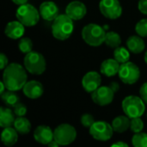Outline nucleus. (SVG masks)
Returning a JSON list of instances; mask_svg holds the SVG:
<instances>
[{"mask_svg":"<svg viewBox=\"0 0 147 147\" xmlns=\"http://www.w3.org/2000/svg\"><path fill=\"white\" fill-rule=\"evenodd\" d=\"M7 65H8V58L4 53H1L0 54V69L4 70Z\"/></svg>","mask_w":147,"mask_h":147,"instance_id":"obj_35","label":"nucleus"},{"mask_svg":"<svg viewBox=\"0 0 147 147\" xmlns=\"http://www.w3.org/2000/svg\"><path fill=\"white\" fill-rule=\"evenodd\" d=\"M80 121H81V124L84 127L90 128L95 123V119L90 114H84L81 116Z\"/></svg>","mask_w":147,"mask_h":147,"instance_id":"obj_31","label":"nucleus"},{"mask_svg":"<svg viewBox=\"0 0 147 147\" xmlns=\"http://www.w3.org/2000/svg\"><path fill=\"white\" fill-rule=\"evenodd\" d=\"M1 98L3 100V102L5 103V105L8 107H13L14 108V106L16 103H18V102H19V96L15 93V91L9 90L2 93Z\"/></svg>","mask_w":147,"mask_h":147,"instance_id":"obj_25","label":"nucleus"},{"mask_svg":"<svg viewBox=\"0 0 147 147\" xmlns=\"http://www.w3.org/2000/svg\"><path fill=\"white\" fill-rule=\"evenodd\" d=\"M14 113L17 117L24 116L27 113V108L23 103L18 102L14 106Z\"/></svg>","mask_w":147,"mask_h":147,"instance_id":"obj_32","label":"nucleus"},{"mask_svg":"<svg viewBox=\"0 0 147 147\" xmlns=\"http://www.w3.org/2000/svg\"><path fill=\"white\" fill-rule=\"evenodd\" d=\"M145 62L147 64V51L146 52V53H145Z\"/></svg>","mask_w":147,"mask_h":147,"instance_id":"obj_41","label":"nucleus"},{"mask_svg":"<svg viewBox=\"0 0 147 147\" xmlns=\"http://www.w3.org/2000/svg\"><path fill=\"white\" fill-rule=\"evenodd\" d=\"M114 58L120 63L123 64L129 60L130 58V51L123 47H118L115 48L114 52Z\"/></svg>","mask_w":147,"mask_h":147,"instance_id":"obj_26","label":"nucleus"},{"mask_svg":"<svg viewBox=\"0 0 147 147\" xmlns=\"http://www.w3.org/2000/svg\"><path fill=\"white\" fill-rule=\"evenodd\" d=\"M34 139L40 144L48 145L54 140L53 132L48 126H38L34 131Z\"/></svg>","mask_w":147,"mask_h":147,"instance_id":"obj_15","label":"nucleus"},{"mask_svg":"<svg viewBox=\"0 0 147 147\" xmlns=\"http://www.w3.org/2000/svg\"><path fill=\"white\" fill-rule=\"evenodd\" d=\"M53 138L59 146H68L76 140L77 131L70 124H61L53 131Z\"/></svg>","mask_w":147,"mask_h":147,"instance_id":"obj_7","label":"nucleus"},{"mask_svg":"<svg viewBox=\"0 0 147 147\" xmlns=\"http://www.w3.org/2000/svg\"><path fill=\"white\" fill-rule=\"evenodd\" d=\"M105 29L98 24L90 23L82 29V38L91 47H99L105 41Z\"/></svg>","mask_w":147,"mask_h":147,"instance_id":"obj_3","label":"nucleus"},{"mask_svg":"<svg viewBox=\"0 0 147 147\" xmlns=\"http://www.w3.org/2000/svg\"><path fill=\"white\" fill-rule=\"evenodd\" d=\"M24 25L17 21H12L7 23L5 29H4V34L7 37L12 40H17L21 39L22 35L24 34Z\"/></svg>","mask_w":147,"mask_h":147,"instance_id":"obj_17","label":"nucleus"},{"mask_svg":"<svg viewBox=\"0 0 147 147\" xmlns=\"http://www.w3.org/2000/svg\"><path fill=\"white\" fill-rule=\"evenodd\" d=\"M138 7L141 13L147 15V0H140Z\"/></svg>","mask_w":147,"mask_h":147,"instance_id":"obj_34","label":"nucleus"},{"mask_svg":"<svg viewBox=\"0 0 147 147\" xmlns=\"http://www.w3.org/2000/svg\"><path fill=\"white\" fill-rule=\"evenodd\" d=\"M40 16L48 22L53 21L59 16V7L53 1L43 2L39 8Z\"/></svg>","mask_w":147,"mask_h":147,"instance_id":"obj_14","label":"nucleus"},{"mask_svg":"<svg viewBox=\"0 0 147 147\" xmlns=\"http://www.w3.org/2000/svg\"><path fill=\"white\" fill-rule=\"evenodd\" d=\"M99 9L103 16L111 20L119 18L122 14V8L119 0H101Z\"/></svg>","mask_w":147,"mask_h":147,"instance_id":"obj_10","label":"nucleus"},{"mask_svg":"<svg viewBox=\"0 0 147 147\" xmlns=\"http://www.w3.org/2000/svg\"><path fill=\"white\" fill-rule=\"evenodd\" d=\"M118 75L122 83L126 84H134L140 79V71L137 65L127 61L121 65Z\"/></svg>","mask_w":147,"mask_h":147,"instance_id":"obj_8","label":"nucleus"},{"mask_svg":"<svg viewBox=\"0 0 147 147\" xmlns=\"http://www.w3.org/2000/svg\"><path fill=\"white\" fill-rule=\"evenodd\" d=\"M131 119L127 115H120L115 117L112 121V127L115 132L122 134L130 128Z\"/></svg>","mask_w":147,"mask_h":147,"instance_id":"obj_21","label":"nucleus"},{"mask_svg":"<svg viewBox=\"0 0 147 147\" xmlns=\"http://www.w3.org/2000/svg\"><path fill=\"white\" fill-rule=\"evenodd\" d=\"M146 116H147V114H146Z\"/></svg>","mask_w":147,"mask_h":147,"instance_id":"obj_42","label":"nucleus"},{"mask_svg":"<svg viewBox=\"0 0 147 147\" xmlns=\"http://www.w3.org/2000/svg\"><path fill=\"white\" fill-rule=\"evenodd\" d=\"M132 144L135 147H147V134L143 132L135 134L132 138Z\"/></svg>","mask_w":147,"mask_h":147,"instance_id":"obj_27","label":"nucleus"},{"mask_svg":"<svg viewBox=\"0 0 147 147\" xmlns=\"http://www.w3.org/2000/svg\"><path fill=\"white\" fill-rule=\"evenodd\" d=\"M101 83L102 78L100 74L94 71L87 72L82 79V86L88 93H92L98 89L101 85Z\"/></svg>","mask_w":147,"mask_h":147,"instance_id":"obj_12","label":"nucleus"},{"mask_svg":"<svg viewBox=\"0 0 147 147\" xmlns=\"http://www.w3.org/2000/svg\"><path fill=\"white\" fill-rule=\"evenodd\" d=\"M140 97L143 99V101L147 104V82L144 84H142V86L140 87Z\"/></svg>","mask_w":147,"mask_h":147,"instance_id":"obj_33","label":"nucleus"},{"mask_svg":"<svg viewBox=\"0 0 147 147\" xmlns=\"http://www.w3.org/2000/svg\"><path fill=\"white\" fill-rule=\"evenodd\" d=\"M26 71L27 70L20 64L11 63L8 65L3 73V82L6 86V89L13 91L22 89L28 79Z\"/></svg>","mask_w":147,"mask_h":147,"instance_id":"obj_1","label":"nucleus"},{"mask_svg":"<svg viewBox=\"0 0 147 147\" xmlns=\"http://www.w3.org/2000/svg\"><path fill=\"white\" fill-rule=\"evenodd\" d=\"M0 86H1V90H0V94H2V93H3L4 92V89L6 88V86H5V84H4V83L2 81V82H0Z\"/></svg>","mask_w":147,"mask_h":147,"instance_id":"obj_40","label":"nucleus"},{"mask_svg":"<svg viewBox=\"0 0 147 147\" xmlns=\"http://www.w3.org/2000/svg\"><path fill=\"white\" fill-rule=\"evenodd\" d=\"M115 94L109 86H100L91 93V98L96 104L103 107L113 102Z\"/></svg>","mask_w":147,"mask_h":147,"instance_id":"obj_11","label":"nucleus"},{"mask_svg":"<svg viewBox=\"0 0 147 147\" xmlns=\"http://www.w3.org/2000/svg\"><path fill=\"white\" fill-rule=\"evenodd\" d=\"M87 13L86 6L80 1H72L65 8V14L73 21L81 20Z\"/></svg>","mask_w":147,"mask_h":147,"instance_id":"obj_13","label":"nucleus"},{"mask_svg":"<svg viewBox=\"0 0 147 147\" xmlns=\"http://www.w3.org/2000/svg\"><path fill=\"white\" fill-rule=\"evenodd\" d=\"M15 4H17V5H22V4H25L28 3V0H11Z\"/></svg>","mask_w":147,"mask_h":147,"instance_id":"obj_38","label":"nucleus"},{"mask_svg":"<svg viewBox=\"0 0 147 147\" xmlns=\"http://www.w3.org/2000/svg\"><path fill=\"white\" fill-rule=\"evenodd\" d=\"M127 46L128 50L135 54L140 53L145 50L146 44L144 40L140 35H132L127 40Z\"/></svg>","mask_w":147,"mask_h":147,"instance_id":"obj_19","label":"nucleus"},{"mask_svg":"<svg viewBox=\"0 0 147 147\" xmlns=\"http://www.w3.org/2000/svg\"><path fill=\"white\" fill-rule=\"evenodd\" d=\"M145 102L141 97L136 96H128L122 101V110L130 119L140 117L146 110Z\"/></svg>","mask_w":147,"mask_h":147,"instance_id":"obj_5","label":"nucleus"},{"mask_svg":"<svg viewBox=\"0 0 147 147\" xmlns=\"http://www.w3.org/2000/svg\"><path fill=\"white\" fill-rule=\"evenodd\" d=\"M130 129L134 134L142 132V130L144 129V122L140 119V117L131 118V121H130Z\"/></svg>","mask_w":147,"mask_h":147,"instance_id":"obj_29","label":"nucleus"},{"mask_svg":"<svg viewBox=\"0 0 147 147\" xmlns=\"http://www.w3.org/2000/svg\"><path fill=\"white\" fill-rule=\"evenodd\" d=\"M1 140L4 146H14L18 140V133L15 129V127H5L3 128L2 134H1Z\"/></svg>","mask_w":147,"mask_h":147,"instance_id":"obj_20","label":"nucleus"},{"mask_svg":"<svg viewBox=\"0 0 147 147\" xmlns=\"http://www.w3.org/2000/svg\"><path fill=\"white\" fill-rule=\"evenodd\" d=\"M105 44L111 47V48H116L120 47L121 44V39L119 34L114 31H109L106 33V37H105Z\"/></svg>","mask_w":147,"mask_h":147,"instance_id":"obj_24","label":"nucleus"},{"mask_svg":"<svg viewBox=\"0 0 147 147\" xmlns=\"http://www.w3.org/2000/svg\"><path fill=\"white\" fill-rule=\"evenodd\" d=\"M23 63L25 69L33 75H40L47 68L44 56L36 51H31L27 53L23 59Z\"/></svg>","mask_w":147,"mask_h":147,"instance_id":"obj_4","label":"nucleus"},{"mask_svg":"<svg viewBox=\"0 0 147 147\" xmlns=\"http://www.w3.org/2000/svg\"><path fill=\"white\" fill-rule=\"evenodd\" d=\"M22 91L24 95L29 99H38L43 95L44 89L42 84L35 80L28 81L25 84L22 88Z\"/></svg>","mask_w":147,"mask_h":147,"instance_id":"obj_16","label":"nucleus"},{"mask_svg":"<svg viewBox=\"0 0 147 147\" xmlns=\"http://www.w3.org/2000/svg\"><path fill=\"white\" fill-rule=\"evenodd\" d=\"M48 146H51V147H58L59 145V143L57 142V141H55L54 140H53V141H51L48 145H47Z\"/></svg>","mask_w":147,"mask_h":147,"instance_id":"obj_39","label":"nucleus"},{"mask_svg":"<svg viewBox=\"0 0 147 147\" xmlns=\"http://www.w3.org/2000/svg\"><path fill=\"white\" fill-rule=\"evenodd\" d=\"M109 87L112 89V90L115 93H117L119 91V90H120V84L117 82H111L110 84H109Z\"/></svg>","mask_w":147,"mask_h":147,"instance_id":"obj_36","label":"nucleus"},{"mask_svg":"<svg viewBox=\"0 0 147 147\" xmlns=\"http://www.w3.org/2000/svg\"><path fill=\"white\" fill-rule=\"evenodd\" d=\"M135 32L141 37H147V19H142L137 22L135 26Z\"/></svg>","mask_w":147,"mask_h":147,"instance_id":"obj_30","label":"nucleus"},{"mask_svg":"<svg viewBox=\"0 0 147 147\" xmlns=\"http://www.w3.org/2000/svg\"><path fill=\"white\" fill-rule=\"evenodd\" d=\"M74 29L73 20L66 14L59 15L52 24V34L59 40H65L71 37Z\"/></svg>","mask_w":147,"mask_h":147,"instance_id":"obj_2","label":"nucleus"},{"mask_svg":"<svg viewBox=\"0 0 147 147\" xmlns=\"http://www.w3.org/2000/svg\"><path fill=\"white\" fill-rule=\"evenodd\" d=\"M112 146H117V147H127L128 146V145L127 144H126V143H124V142H122V141H118V142H116V143H115V144H113L112 145Z\"/></svg>","mask_w":147,"mask_h":147,"instance_id":"obj_37","label":"nucleus"},{"mask_svg":"<svg viewBox=\"0 0 147 147\" xmlns=\"http://www.w3.org/2000/svg\"><path fill=\"white\" fill-rule=\"evenodd\" d=\"M14 127L17 131L18 134H20L22 135H25L30 132L31 123L27 118H25L23 116H19L16 119V121L14 122Z\"/></svg>","mask_w":147,"mask_h":147,"instance_id":"obj_23","label":"nucleus"},{"mask_svg":"<svg viewBox=\"0 0 147 147\" xmlns=\"http://www.w3.org/2000/svg\"><path fill=\"white\" fill-rule=\"evenodd\" d=\"M16 119H15V113L9 109V108H0V127L3 128L11 127L14 125Z\"/></svg>","mask_w":147,"mask_h":147,"instance_id":"obj_22","label":"nucleus"},{"mask_svg":"<svg viewBox=\"0 0 147 147\" xmlns=\"http://www.w3.org/2000/svg\"><path fill=\"white\" fill-rule=\"evenodd\" d=\"M18 48L22 53H28L33 49V42L28 37H22L19 40Z\"/></svg>","mask_w":147,"mask_h":147,"instance_id":"obj_28","label":"nucleus"},{"mask_svg":"<svg viewBox=\"0 0 147 147\" xmlns=\"http://www.w3.org/2000/svg\"><path fill=\"white\" fill-rule=\"evenodd\" d=\"M120 66V63L115 59H108L102 63L100 71L102 74L110 78L118 74Z\"/></svg>","mask_w":147,"mask_h":147,"instance_id":"obj_18","label":"nucleus"},{"mask_svg":"<svg viewBox=\"0 0 147 147\" xmlns=\"http://www.w3.org/2000/svg\"><path fill=\"white\" fill-rule=\"evenodd\" d=\"M112 125L106 121H95V123L90 127V134L98 141L109 140L114 133Z\"/></svg>","mask_w":147,"mask_h":147,"instance_id":"obj_9","label":"nucleus"},{"mask_svg":"<svg viewBox=\"0 0 147 147\" xmlns=\"http://www.w3.org/2000/svg\"><path fill=\"white\" fill-rule=\"evenodd\" d=\"M16 16L26 27H33L36 25L40 20V11L32 4L25 3L20 5L16 12Z\"/></svg>","mask_w":147,"mask_h":147,"instance_id":"obj_6","label":"nucleus"}]
</instances>
